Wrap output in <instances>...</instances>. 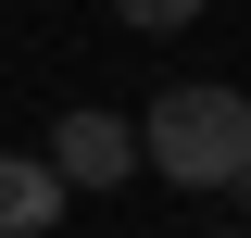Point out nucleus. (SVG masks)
Returning a JSON list of instances; mask_svg holds the SVG:
<instances>
[{"mask_svg": "<svg viewBox=\"0 0 251 238\" xmlns=\"http://www.w3.org/2000/svg\"><path fill=\"white\" fill-rule=\"evenodd\" d=\"M38 163H50L63 188H126V176H138V125L100 113V100H75V113L50 125V150H38Z\"/></svg>", "mask_w": 251, "mask_h": 238, "instance_id": "obj_2", "label": "nucleus"}, {"mask_svg": "<svg viewBox=\"0 0 251 238\" xmlns=\"http://www.w3.org/2000/svg\"><path fill=\"white\" fill-rule=\"evenodd\" d=\"M239 238H251V226H239Z\"/></svg>", "mask_w": 251, "mask_h": 238, "instance_id": "obj_5", "label": "nucleus"}, {"mask_svg": "<svg viewBox=\"0 0 251 238\" xmlns=\"http://www.w3.org/2000/svg\"><path fill=\"white\" fill-rule=\"evenodd\" d=\"M63 201H75V188H63L38 150H0V238H50Z\"/></svg>", "mask_w": 251, "mask_h": 238, "instance_id": "obj_3", "label": "nucleus"}, {"mask_svg": "<svg viewBox=\"0 0 251 238\" xmlns=\"http://www.w3.org/2000/svg\"><path fill=\"white\" fill-rule=\"evenodd\" d=\"M113 13H126V25H138V38H176L188 13H201V0H113Z\"/></svg>", "mask_w": 251, "mask_h": 238, "instance_id": "obj_4", "label": "nucleus"}, {"mask_svg": "<svg viewBox=\"0 0 251 238\" xmlns=\"http://www.w3.org/2000/svg\"><path fill=\"white\" fill-rule=\"evenodd\" d=\"M138 163L163 188H239L251 176V100L226 75H176V88L138 113Z\"/></svg>", "mask_w": 251, "mask_h": 238, "instance_id": "obj_1", "label": "nucleus"}, {"mask_svg": "<svg viewBox=\"0 0 251 238\" xmlns=\"http://www.w3.org/2000/svg\"><path fill=\"white\" fill-rule=\"evenodd\" d=\"M239 188H251V176H239Z\"/></svg>", "mask_w": 251, "mask_h": 238, "instance_id": "obj_6", "label": "nucleus"}]
</instances>
